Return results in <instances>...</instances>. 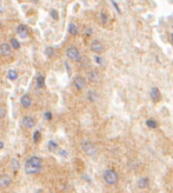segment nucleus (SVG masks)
<instances>
[{"label":"nucleus","mask_w":173,"mask_h":193,"mask_svg":"<svg viewBox=\"0 0 173 193\" xmlns=\"http://www.w3.org/2000/svg\"><path fill=\"white\" fill-rule=\"evenodd\" d=\"M25 172L27 174H37L41 171L42 168V160L41 158H39L37 156H32L30 158H27V160L25 161L24 165Z\"/></svg>","instance_id":"f257e3e1"},{"label":"nucleus","mask_w":173,"mask_h":193,"mask_svg":"<svg viewBox=\"0 0 173 193\" xmlns=\"http://www.w3.org/2000/svg\"><path fill=\"white\" fill-rule=\"evenodd\" d=\"M103 178H104V181H105L107 185H115V184L118 182V180H119V174H118L114 170L108 168V170H106V171L104 172Z\"/></svg>","instance_id":"f03ea898"},{"label":"nucleus","mask_w":173,"mask_h":193,"mask_svg":"<svg viewBox=\"0 0 173 193\" xmlns=\"http://www.w3.org/2000/svg\"><path fill=\"white\" fill-rule=\"evenodd\" d=\"M81 150L84 151L85 154H87L89 157H94L98 153V150H97L95 145L92 141H89V140H84L81 143Z\"/></svg>","instance_id":"7ed1b4c3"},{"label":"nucleus","mask_w":173,"mask_h":193,"mask_svg":"<svg viewBox=\"0 0 173 193\" xmlns=\"http://www.w3.org/2000/svg\"><path fill=\"white\" fill-rule=\"evenodd\" d=\"M66 55L68 59L73 60V61H80L81 60V54L80 51L75 46H70L66 49Z\"/></svg>","instance_id":"20e7f679"},{"label":"nucleus","mask_w":173,"mask_h":193,"mask_svg":"<svg viewBox=\"0 0 173 193\" xmlns=\"http://www.w3.org/2000/svg\"><path fill=\"white\" fill-rule=\"evenodd\" d=\"M91 51L92 52H94L95 54H100L103 53L104 51H105V46H104V44L101 43L100 40L98 39H94V40H92V43H91Z\"/></svg>","instance_id":"39448f33"},{"label":"nucleus","mask_w":173,"mask_h":193,"mask_svg":"<svg viewBox=\"0 0 173 193\" xmlns=\"http://www.w3.org/2000/svg\"><path fill=\"white\" fill-rule=\"evenodd\" d=\"M21 125L27 129H33L36 126V119L31 117V115H25L24 118L21 119Z\"/></svg>","instance_id":"423d86ee"},{"label":"nucleus","mask_w":173,"mask_h":193,"mask_svg":"<svg viewBox=\"0 0 173 193\" xmlns=\"http://www.w3.org/2000/svg\"><path fill=\"white\" fill-rule=\"evenodd\" d=\"M73 85L74 87L77 88V90H84L85 87H86V80H85L84 77H81V75H75L73 78Z\"/></svg>","instance_id":"0eeeda50"},{"label":"nucleus","mask_w":173,"mask_h":193,"mask_svg":"<svg viewBox=\"0 0 173 193\" xmlns=\"http://www.w3.org/2000/svg\"><path fill=\"white\" fill-rule=\"evenodd\" d=\"M17 35L21 39H26L30 35V30L26 25H19L17 27Z\"/></svg>","instance_id":"6e6552de"},{"label":"nucleus","mask_w":173,"mask_h":193,"mask_svg":"<svg viewBox=\"0 0 173 193\" xmlns=\"http://www.w3.org/2000/svg\"><path fill=\"white\" fill-rule=\"evenodd\" d=\"M150 96H151V99H152L153 102L159 101V100L161 99V93L159 91V88H158V87H152L151 91H150Z\"/></svg>","instance_id":"1a4fd4ad"},{"label":"nucleus","mask_w":173,"mask_h":193,"mask_svg":"<svg viewBox=\"0 0 173 193\" xmlns=\"http://www.w3.org/2000/svg\"><path fill=\"white\" fill-rule=\"evenodd\" d=\"M12 49H13V48H12V46H11L8 43H2L1 45H0V53L6 55V57L11 55Z\"/></svg>","instance_id":"9d476101"},{"label":"nucleus","mask_w":173,"mask_h":193,"mask_svg":"<svg viewBox=\"0 0 173 193\" xmlns=\"http://www.w3.org/2000/svg\"><path fill=\"white\" fill-rule=\"evenodd\" d=\"M20 104L24 108H30L32 106V99L28 94H24L20 98Z\"/></svg>","instance_id":"9b49d317"},{"label":"nucleus","mask_w":173,"mask_h":193,"mask_svg":"<svg viewBox=\"0 0 173 193\" xmlns=\"http://www.w3.org/2000/svg\"><path fill=\"white\" fill-rule=\"evenodd\" d=\"M87 77H89V80L91 82H98L100 80V74L98 71L95 70H91L89 71V73H87Z\"/></svg>","instance_id":"f8f14e48"},{"label":"nucleus","mask_w":173,"mask_h":193,"mask_svg":"<svg viewBox=\"0 0 173 193\" xmlns=\"http://www.w3.org/2000/svg\"><path fill=\"white\" fill-rule=\"evenodd\" d=\"M11 182H12V179H11L10 176H7V174L0 176V187H8L11 185Z\"/></svg>","instance_id":"ddd939ff"},{"label":"nucleus","mask_w":173,"mask_h":193,"mask_svg":"<svg viewBox=\"0 0 173 193\" xmlns=\"http://www.w3.org/2000/svg\"><path fill=\"white\" fill-rule=\"evenodd\" d=\"M148 185H150V179L147 177H140L137 180V186L139 188H142V190L147 188L148 187Z\"/></svg>","instance_id":"4468645a"},{"label":"nucleus","mask_w":173,"mask_h":193,"mask_svg":"<svg viewBox=\"0 0 173 193\" xmlns=\"http://www.w3.org/2000/svg\"><path fill=\"white\" fill-rule=\"evenodd\" d=\"M87 100H89V102H95L98 99H99V96H98V93L95 91H93V90H89V92H87Z\"/></svg>","instance_id":"2eb2a0df"},{"label":"nucleus","mask_w":173,"mask_h":193,"mask_svg":"<svg viewBox=\"0 0 173 193\" xmlns=\"http://www.w3.org/2000/svg\"><path fill=\"white\" fill-rule=\"evenodd\" d=\"M67 31H68V33H70L71 35H73V37H75V35H78V33H79L78 26H77L75 24H73V22H70V25H68Z\"/></svg>","instance_id":"dca6fc26"},{"label":"nucleus","mask_w":173,"mask_h":193,"mask_svg":"<svg viewBox=\"0 0 173 193\" xmlns=\"http://www.w3.org/2000/svg\"><path fill=\"white\" fill-rule=\"evenodd\" d=\"M6 77H7V79H8V80L16 81L17 79H18L19 74H18V72H17L16 70H8L7 71V74H6Z\"/></svg>","instance_id":"f3484780"},{"label":"nucleus","mask_w":173,"mask_h":193,"mask_svg":"<svg viewBox=\"0 0 173 193\" xmlns=\"http://www.w3.org/2000/svg\"><path fill=\"white\" fill-rule=\"evenodd\" d=\"M36 86L38 88H44L45 87V77L42 74H38L37 79H36Z\"/></svg>","instance_id":"a211bd4d"},{"label":"nucleus","mask_w":173,"mask_h":193,"mask_svg":"<svg viewBox=\"0 0 173 193\" xmlns=\"http://www.w3.org/2000/svg\"><path fill=\"white\" fill-rule=\"evenodd\" d=\"M47 147L51 152H55V151L58 150V147H59V145H58V143H55L54 140H48Z\"/></svg>","instance_id":"6ab92c4d"},{"label":"nucleus","mask_w":173,"mask_h":193,"mask_svg":"<svg viewBox=\"0 0 173 193\" xmlns=\"http://www.w3.org/2000/svg\"><path fill=\"white\" fill-rule=\"evenodd\" d=\"M11 46L13 49H19L20 48V43L18 41V39L17 38H11Z\"/></svg>","instance_id":"aec40b11"},{"label":"nucleus","mask_w":173,"mask_h":193,"mask_svg":"<svg viewBox=\"0 0 173 193\" xmlns=\"http://www.w3.org/2000/svg\"><path fill=\"white\" fill-rule=\"evenodd\" d=\"M145 124H146L147 127H150V129H157L158 127V123L156 120H153V119H147Z\"/></svg>","instance_id":"412c9836"},{"label":"nucleus","mask_w":173,"mask_h":193,"mask_svg":"<svg viewBox=\"0 0 173 193\" xmlns=\"http://www.w3.org/2000/svg\"><path fill=\"white\" fill-rule=\"evenodd\" d=\"M11 167H12L14 171H17V170H19V168H20V162L18 161V159H16V158L11 159Z\"/></svg>","instance_id":"4be33fe9"},{"label":"nucleus","mask_w":173,"mask_h":193,"mask_svg":"<svg viewBox=\"0 0 173 193\" xmlns=\"http://www.w3.org/2000/svg\"><path fill=\"white\" fill-rule=\"evenodd\" d=\"M45 55H46L47 58H52L53 55H54V48L51 47V46H48V47L45 48Z\"/></svg>","instance_id":"5701e85b"},{"label":"nucleus","mask_w":173,"mask_h":193,"mask_svg":"<svg viewBox=\"0 0 173 193\" xmlns=\"http://www.w3.org/2000/svg\"><path fill=\"white\" fill-rule=\"evenodd\" d=\"M99 18H100V20H101V22H103L104 25H105L106 22H107V20H108V18H107V14H106L105 12H100Z\"/></svg>","instance_id":"b1692460"},{"label":"nucleus","mask_w":173,"mask_h":193,"mask_svg":"<svg viewBox=\"0 0 173 193\" xmlns=\"http://www.w3.org/2000/svg\"><path fill=\"white\" fill-rule=\"evenodd\" d=\"M93 60H94V63L97 65H100V66L104 65V60H103V58H101L100 55H94V57H93Z\"/></svg>","instance_id":"393cba45"},{"label":"nucleus","mask_w":173,"mask_h":193,"mask_svg":"<svg viewBox=\"0 0 173 193\" xmlns=\"http://www.w3.org/2000/svg\"><path fill=\"white\" fill-rule=\"evenodd\" d=\"M40 138H41V134H40V132H39V131H36V132L33 133V141H34V143H39Z\"/></svg>","instance_id":"a878e982"},{"label":"nucleus","mask_w":173,"mask_h":193,"mask_svg":"<svg viewBox=\"0 0 173 193\" xmlns=\"http://www.w3.org/2000/svg\"><path fill=\"white\" fill-rule=\"evenodd\" d=\"M110 1H111V4H112V6H113V7H114L115 12H117V13H119V14H120V13H121V10H120V7H119V5H118V4H117V1H115V0H110Z\"/></svg>","instance_id":"bb28decb"},{"label":"nucleus","mask_w":173,"mask_h":193,"mask_svg":"<svg viewBox=\"0 0 173 193\" xmlns=\"http://www.w3.org/2000/svg\"><path fill=\"white\" fill-rule=\"evenodd\" d=\"M50 14H51V16H52V19L53 20H58L59 19V13H58L57 10H51V12H50Z\"/></svg>","instance_id":"cd10ccee"},{"label":"nucleus","mask_w":173,"mask_h":193,"mask_svg":"<svg viewBox=\"0 0 173 193\" xmlns=\"http://www.w3.org/2000/svg\"><path fill=\"white\" fill-rule=\"evenodd\" d=\"M7 114V110L5 106H0V119H4Z\"/></svg>","instance_id":"c85d7f7f"},{"label":"nucleus","mask_w":173,"mask_h":193,"mask_svg":"<svg viewBox=\"0 0 173 193\" xmlns=\"http://www.w3.org/2000/svg\"><path fill=\"white\" fill-rule=\"evenodd\" d=\"M44 118L46 119L47 121H51V120H52V118H53L52 112H51V111H46V112L44 113Z\"/></svg>","instance_id":"c756f323"},{"label":"nucleus","mask_w":173,"mask_h":193,"mask_svg":"<svg viewBox=\"0 0 173 193\" xmlns=\"http://www.w3.org/2000/svg\"><path fill=\"white\" fill-rule=\"evenodd\" d=\"M92 33H93V31H92V28L91 27H87L86 30H85L84 34L86 35V37H89V35H92Z\"/></svg>","instance_id":"7c9ffc66"},{"label":"nucleus","mask_w":173,"mask_h":193,"mask_svg":"<svg viewBox=\"0 0 173 193\" xmlns=\"http://www.w3.org/2000/svg\"><path fill=\"white\" fill-rule=\"evenodd\" d=\"M65 66H66V71H68V73H70V66H68L67 63H65Z\"/></svg>","instance_id":"2f4dec72"},{"label":"nucleus","mask_w":173,"mask_h":193,"mask_svg":"<svg viewBox=\"0 0 173 193\" xmlns=\"http://www.w3.org/2000/svg\"><path fill=\"white\" fill-rule=\"evenodd\" d=\"M30 1H31L32 4H38L39 2V0H30Z\"/></svg>","instance_id":"473e14b6"},{"label":"nucleus","mask_w":173,"mask_h":193,"mask_svg":"<svg viewBox=\"0 0 173 193\" xmlns=\"http://www.w3.org/2000/svg\"><path fill=\"white\" fill-rule=\"evenodd\" d=\"M2 147H4V143H2V141H1V140H0V150H1V148H2Z\"/></svg>","instance_id":"72a5a7b5"},{"label":"nucleus","mask_w":173,"mask_h":193,"mask_svg":"<svg viewBox=\"0 0 173 193\" xmlns=\"http://www.w3.org/2000/svg\"><path fill=\"white\" fill-rule=\"evenodd\" d=\"M171 39H172V43H173V33L171 34Z\"/></svg>","instance_id":"f704fd0d"},{"label":"nucleus","mask_w":173,"mask_h":193,"mask_svg":"<svg viewBox=\"0 0 173 193\" xmlns=\"http://www.w3.org/2000/svg\"><path fill=\"white\" fill-rule=\"evenodd\" d=\"M0 28H1V21H0Z\"/></svg>","instance_id":"c9c22d12"}]
</instances>
